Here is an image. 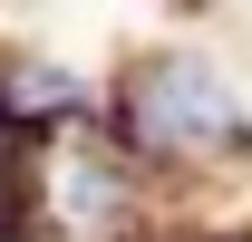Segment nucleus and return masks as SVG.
<instances>
[{"instance_id": "obj_1", "label": "nucleus", "mask_w": 252, "mask_h": 242, "mask_svg": "<svg viewBox=\"0 0 252 242\" xmlns=\"http://www.w3.org/2000/svg\"><path fill=\"white\" fill-rule=\"evenodd\" d=\"M117 146L136 165H204V155H233L252 146L243 126V97L204 49H146V59L117 78Z\"/></svg>"}, {"instance_id": "obj_2", "label": "nucleus", "mask_w": 252, "mask_h": 242, "mask_svg": "<svg viewBox=\"0 0 252 242\" xmlns=\"http://www.w3.org/2000/svg\"><path fill=\"white\" fill-rule=\"evenodd\" d=\"M88 107H97V88L68 59H39V49H30V59H0V117L20 126L30 146L59 136V126H88Z\"/></svg>"}]
</instances>
